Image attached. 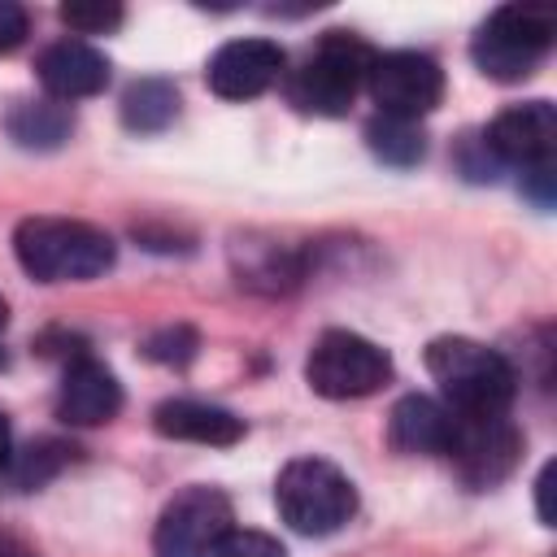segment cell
Instances as JSON below:
<instances>
[{
	"label": "cell",
	"mask_w": 557,
	"mask_h": 557,
	"mask_svg": "<svg viewBox=\"0 0 557 557\" xmlns=\"http://www.w3.org/2000/svg\"><path fill=\"white\" fill-rule=\"evenodd\" d=\"M426 370L444 392V405L461 418H500L509 413L518 396V374L513 366L470 339V335H440L426 344Z\"/></svg>",
	"instance_id": "6da1fadb"
},
{
	"label": "cell",
	"mask_w": 557,
	"mask_h": 557,
	"mask_svg": "<svg viewBox=\"0 0 557 557\" xmlns=\"http://www.w3.org/2000/svg\"><path fill=\"white\" fill-rule=\"evenodd\" d=\"M13 252L39 283H87L113 265L117 244L78 218H26L13 231Z\"/></svg>",
	"instance_id": "7a4b0ae2"
},
{
	"label": "cell",
	"mask_w": 557,
	"mask_h": 557,
	"mask_svg": "<svg viewBox=\"0 0 557 557\" xmlns=\"http://www.w3.org/2000/svg\"><path fill=\"white\" fill-rule=\"evenodd\" d=\"M374 48L366 39H357L352 30H326L309 57L300 61V70L287 83V96L296 109L318 113V117H344L357 100V91L366 87Z\"/></svg>",
	"instance_id": "3957f363"
},
{
	"label": "cell",
	"mask_w": 557,
	"mask_h": 557,
	"mask_svg": "<svg viewBox=\"0 0 557 557\" xmlns=\"http://www.w3.org/2000/svg\"><path fill=\"white\" fill-rule=\"evenodd\" d=\"M553 35H557L553 9H540V4H500V9L487 13V22L479 26V35L470 39V57H474V65L487 78H496V83H522L548 57Z\"/></svg>",
	"instance_id": "277c9868"
},
{
	"label": "cell",
	"mask_w": 557,
	"mask_h": 557,
	"mask_svg": "<svg viewBox=\"0 0 557 557\" xmlns=\"http://www.w3.org/2000/svg\"><path fill=\"white\" fill-rule=\"evenodd\" d=\"M274 505L292 531L331 535L357 513V487L339 466L322 457H296L278 470Z\"/></svg>",
	"instance_id": "5b68a950"
},
{
	"label": "cell",
	"mask_w": 557,
	"mask_h": 557,
	"mask_svg": "<svg viewBox=\"0 0 557 557\" xmlns=\"http://www.w3.org/2000/svg\"><path fill=\"white\" fill-rule=\"evenodd\" d=\"M392 379V357L357 331H322L305 357V383L326 400L374 396Z\"/></svg>",
	"instance_id": "8992f818"
},
{
	"label": "cell",
	"mask_w": 557,
	"mask_h": 557,
	"mask_svg": "<svg viewBox=\"0 0 557 557\" xmlns=\"http://www.w3.org/2000/svg\"><path fill=\"white\" fill-rule=\"evenodd\" d=\"M231 522H235L231 496L222 487L191 483L165 500L157 531H152V553L157 557H209L213 544L231 531Z\"/></svg>",
	"instance_id": "52a82bcc"
},
{
	"label": "cell",
	"mask_w": 557,
	"mask_h": 557,
	"mask_svg": "<svg viewBox=\"0 0 557 557\" xmlns=\"http://www.w3.org/2000/svg\"><path fill=\"white\" fill-rule=\"evenodd\" d=\"M366 91L383 117L418 122L444 100V70L426 52H413V48L374 52L370 74H366Z\"/></svg>",
	"instance_id": "ba28073f"
},
{
	"label": "cell",
	"mask_w": 557,
	"mask_h": 557,
	"mask_svg": "<svg viewBox=\"0 0 557 557\" xmlns=\"http://www.w3.org/2000/svg\"><path fill=\"white\" fill-rule=\"evenodd\" d=\"M479 144L492 157V165H513L522 174L544 170L557 157V109L548 100L509 104L487 122Z\"/></svg>",
	"instance_id": "9c48e42d"
},
{
	"label": "cell",
	"mask_w": 557,
	"mask_h": 557,
	"mask_svg": "<svg viewBox=\"0 0 557 557\" xmlns=\"http://www.w3.org/2000/svg\"><path fill=\"white\" fill-rule=\"evenodd\" d=\"M444 457L457 466V474L474 492H483L513 474V466L522 457V435L505 413L500 418H461L457 413V431H453V444Z\"/></svg>",
	"instance_id": "30bf717a"
},
{
	"label": "cell",
	"mask_w": 557,
	"mask_h": 557,
	"mask_svg": "<svg viewBox=\"0 0 557 557\" xmlns=\"http://www.w3.org/2000/svg\"><path fill=\"white\" fill-rule=\"evenodd\" d=\"M283 48L274 39H231L209 57V91L222 100H252L283 74Z\"/></svg>",
	"instance_id": "8fae6325"
},
{
	"label": "cell",
	"mask_w": 557,
	"mask_h": 557,
	"mask_svg": "<svg viewBox=\"0 0 557 557\" xmlns=\"http://www.w3.org/2000/svg\"><path fill=\"white\" fill-rule=\"evenodd\" d=\"M122 413V383L117 374L96 361L91 352L65 357L61 392H57V418L70 426H100Z\"/></svg>",
	"instance_id": "7c38bea8"
},
{
	"label": "cell",
	"mask_w": 557,
	"mask_h": 557,
	"mask_svg": "<svg viewBox=\"0 0 557 557\" xmlns=\"http://www.w3.org/2000/svg\"><path fill=\"white\" fill-rule=\"evenodd\" d=\"M39 83L48 91V100H87L100 96L109 83V61L100 48H91L87 39H57L39 52Z\"/></svg>",
	"instance_id": "4fadbf2b"
},
{
	"label": "cell",
	"mask_w": 557,
	"mask_h": 557,
	"mask_svg": "<svg viewBox=\"0 0 557 557\" xmlns=\"http://www.w3.org/2000/svg\"><path fill=\"white\" fill-rule=\"evenodd\" d=\"M457 431V413L422 392H409L387 413V444L409 457H444Z\"/></svg>",
	"instance_id": "5bb4252c"
},
{
	"label": "cell",
	"mask_w": 557,
	"mask_h": 557,
	"mask_svg": "<svg viewBox=\"0 0 557 557\" xmlns=\"http://www.w3.org/2000/svg\"><path fill=\"white\" fill-rule=\"evenodd\" d=\"M152 426L165 440H183V444H209V448H231L235 440H244V418H235L222 405L209 400H191V396H174L161 400L152 409Z\"/></svg>",
	"instance_id": "9a60e30c"
},
{
	"label": "cell",
	"mask_w": 557,
	"mask_h": 557,
	"mask_svg": "<svg viewBox=\"0 0 557 557\" xmlns=\"http://www.w3.org/2000/svg\"><path fill=\"white\" fill-rule=\"evenodd\" d=\"M235 274L244 287L252 292H265V296H278V292H292L305 274L300 257L292 248H278V244H244V252L235 248Z\"/></svg>",
	"instance_id": "2e32d148"
},
{
	"label": "cell",
	"mask_w": 557,
	"mask_h": 557,
	"mask_svg": "<svg viewBox=\"0 0 557 557\" xmlns=\"http://www.w3.org/2000/svg\"><path fill=\"white\" fill-rule=\"evenodd\" d=\"M178 117V87L170 78H135L122 91V126L135 135H157Z\"/></svg>",
	"instance_id": "e0dca14e"
},
{
	"label": "cell",
	"mask_w": 557,
	"mask_h": 557,
	"mask_svg": "<svg viewBox=\"0 0 557 557\" xmlns=\"http://www.w3.org/2000/svg\"><path fill=\"white\" fill-rule=\"evenodd\" d=\"M4 126H9L13 144L35 148V152H52V148H61V144L70 139L74 117H70V109H65L61 100H22V104L9 113Z\"/></svg>",
	"instance_id": "ac0fdd59"
},
{
	"label": "cell",
	"mask_w": 557,
	"mask_h": 557,
	"mask_svg": "<svg viewBox=\"0 0 557 557\" xmlns=\"http://www.w3.org/2000/svg\"><path fill=\"white\" fill-rule=\"evenodd\" d=\"M366 144L370 152L383 161V165H396V170H409L426 157V131L409 117H370L366 126Z\"/></svg>",
	"instance_id": "d6986e66"
},
{
	"label": "cell",
	"mask_w": 557,
	"mask_h": 557,
	"mask_svg": "<svg viewBox=\"0 0 557 557\" xmlns=\"http://www.w3.org/2000/svg\"><path fill=\"white\" fill-rule=\"evenodd\" d=\"M122 4L113 0H65L61 4V22L74 30V35H109L122 26Z\"/></svg>",
	"instance_id": "ffe728a7"
},
{
	"label": "cell",
	"mask_w": 557,
	"mask_h": 557,
	"mask_svg": "<svg viewBox=\"0 0 557 557\" xmlns=\"http://www.w3.org/2000/svg\"><path fill=\"white\" fill-rule=\"evenodd\" d=\"M196 348H200V335L191 326H183V322L161 326V331H152L144 339V357L148 361H161V366H187L196 357Z\"/></svg>",
	"instance_id": "44dd1931"
},
{
	"label": "cell",
	"mask_w": 557,
	"mask_h": 557,
	"mask_svg": "<svg viewBox=\"0 0 557 557\" xmlns=\"http://www.w3.org/2000/svg\"><path fill=\"white\" fill-rule=\"evenodd\" d=\"M65 453H74V448H65L61 440H39V444H30L26 457L17 461V487H39L48 474H57V470L65 466Z\"/></svg>",
	"instance_id": "7402d4cb"
},
{
	"label": "cell",
	"mask_w": 557,
	"mask_h": 557,
	"mask_svg": "<svg viewBox=\"0 0 557 557\" xmlns=\"http://www.w3.org/2000/svg\"><path fill=\"white\" fill-rule=\"evenodd\" d=\"M209 557H287V548L265 531H226Z\"/></svg>",
	"instance_id": "603a6c76"
},
{
	"label": "cell",
	"mask_w": 557,
	"mask_h": 557,
	"mask_svg": "<svg viewBox=\"0 0 557 557\" xmlns=\"http://www.w3.org/2000/svg\"><path fill=\"white\" fill-rule=\"evenodd\" d=\"M30 30V17L17 0H0V52H13Z\"/></svg>",
	"instance_id": "cb8c5ba5"
},
{
	"label": "cell",
	"mask_w": 557,
	"mask_h": 557,
	"mask_svg": "<svg viewBox=\"0 0 557 557\" xmlns=\"http://www.w3.org/2000/svg\"><path fill=\"white\" fill-rule=\"evenodd\" d=\"M553 183H557L553 165H544V170H527V174H522V187H527V196H531L540 209L553 205Z\"/></svg>",
	"instance_id": "d4e9b609"
},
{
	"label": "cell",
	"mask_w": 557,
	"mask_h": 557,
	"mask_svg": "<svg viewBox=\"0 0 557 557\" xmlns=\"http://www.w3.org/2000/svg\"><path fill=\"white\" fill-rule=\"evenodd\" d=\"M0 557H39V553H35V544H26L22 535L0 527Z\"/></svg>",
	"instance_id": "484cf974"
},
{
	"label": "cell",
	"mask_w": 557,
	"mask_h": 557,
	"mask_svg": "<svg viewBox=\"0 0 557 557\" xmlns=\"http://www.w3.org/2000/svg\"><path fill=\"white\" fill-rule=\"evenodd\" d=\"M548 483H553V461L540 470V479H535V496H540V522L544 527H553V509H548Z\"/></svg>",
	"instance_id": "4316f807"
},
{
	"label": "cell",
	"mask_w": 557,
	"mask_h": 557,
	"mask_svg": "<svg viewBox=\"0 0 557 557\" xmlns=\"http://www.w3.org/2000/svg\"><path fill=\"white\" fill-rule=\"evenodd\" d=\"M13 461V431H9V418L0 413V470Z\"/></svg>",
	"instance_id": "83f0119b"
},
{
	"label": "cell",
	"mask_w": 557,
	"mask_h": 557,
	"mask_svg": "<svg viewBox=\"0 0 557 557\" xmlns=\"http://www.w3.org/2000/svg\"><path fill=\"white\" fill-rule=\"evenodd\" d=\"M4 318H9V309H4V296H0V331H4Z\"/></svg>",
	"instance_id": "f1b7e54d"
}]
</instances>
